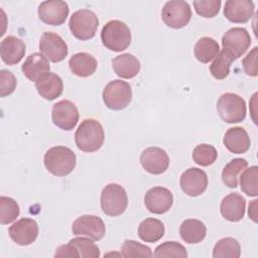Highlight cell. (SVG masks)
I'll return each mask as SVG.
<instances>
[{
	"label": "cell",
	"mask_w": 258,
	"mask_h": 258,
	"mask_svg": "<svg viewBox=\"0 0 258 258\" xmlns=\"http://www.w3.org/2000/svg\"><path fill=\"white\" fill-rule=\"evenodd\" d=\"M105 131L102 124L93 118L85 119L75 132L77 147L84 152L98 151L104 144Z\"/></svg>",
	"instance_id": "obj_1"
},
{
	"label": "cell",
	"mask_w": 258,
	"mask_h": 258,
	"mask_svg": "<svg viewBox=\"0 0 258 258\" xmlns=\"http://www.w3.org/2000/svg\"><path fill=\"white\" fill-rule=\"evenodd\" d=\"M43 163L45 168L51 174L66 176L75 169L77 157L71 148L66 146H54L45 152Z\"/></svg>",
	"instance_id": "obj_2"
},
{
	"label": "cell",
	"mask_w": 258,
	"mask_h": 258,
	"mask_svg": "<svg viewBox=\"0 0 258 258\" xmlns=\"http://www.w3.org/2000/svg\"><path fill=\"white\" fill-rule=\"evenodd\" d=\"M103 45L112 51H123L131 43V31L129 27L120 20L107 22L101 31Z\"/></svg>",
	"instance_id": "obj_3"
},
{
	"label": "cell",
	"mask_w": 258,
	"mask_h": 258,
	"mask_svg": "<svg viewBox=\"0 0 258 258\" xmlns=\"http://www.w3.org/2000/svg\"><path fill=\"white\" fill-rule=\"evenodd\" d=\"M100 205L103 213L107 216L117 217L122 215L128 206L125 188L118 183H108L101 192Z\"/></svg>",
	"instance_id": "obj_4"
},
{
	"label": "cell",
	"mask_w": 258,
	"mask_h": 258,
	"mask_svg": "<svg viewBox=\"0 0 258 258\" xmlns=\"http://www.w3.org/2000/svg\"><path fill=\"white\" fill-rule=\"evenodd\" d=\"M99 26L98 16L90 9H80L74 12L69 20L72 34L80 40H88L95 36Z\"/></svg>",
	"instance_id": "obj_5"
},
{
	"label": "cell",
	"mask_w": 258,
	"mask_h": 258,
	"mask_svg": "<svg viewBox=\"0 0 258 258\" xmlns=\"http://www.w3.org/2000/svg\"><path fill=\"white\" fill-rule=\"evenodd\" d=\"M217 111L223 121L230 124L239 123L246 117V103L235 93H225L218 99Z\"/></svg>",
	"instance_id": "obj_6"
},
{
	"label": "cell",
	"mask_w": 258,
	"mask_h": 258,
	"mask_svg": "<svg viewBox=\"0 0 258 258\" xmlns=\"http://www.w3.org/2000/svg\"><path fill=\"white\" fill-rule=\"evenodd\" d=\"M102 98L104 104L111 110L125 109L132 99L130 85L121 80H114L106 85L103 90Z\"/></svg>",
	"instance_id": "obj_7"
},
{
	"label": "cell",
	"mask_w": 258,
	"mask_h": 258,
	"mask_svg": "<svg viewBox=\"0 0 258 258\" xmlns=\"http://www.w3.org/2000/svg\"><path fill=\"white\" fill-rule=\"evenodd\" d=\"M223 51L233 60L242 56L251 45V37L247 29L233 27L225 32L222 37Z\"/></svg>",
	"instance_id": "obj_8"
},
{
	"label": "cell",
	"mask_w": 258,
	"mask_h": 258,
	"mask_svg": "<svg viewBox=\"0 0 258 258\" xmlns=\"http://www.w3.org/2000/svg\"><path fill=\"white\" fill-rule=\"evenodd\" d=\"M161 18L168 27L179 29L188 24L191 18V9L185 1H168L161 10Z\"/></svg>",
	"instance_id": "obj_9"
},
{
	"label": "cell",
	"mask_w": 258,
	"mask_h": 258,
	"mask_svg": "<svg viewBox=\"0 0 258 258\" xmlns=\"http://www.w3.org/2000/svg\"><path fill=\"white\" fill-rule=\"evenodd\" d=\"M40 52L50 61L59 62L66 58L69 49L67 42L60 35L54 32L45 31L39 39Z\"/></svg>",
	"instance_id": "obj_10"
},
{
	"label": "cell",
	"mask_w": 258,
	"mask_h": 258,
	"mask_svg": "<svg viewBox=\"0 0 258 258\" xmlns=\"http://www.w3.org/2000/svg\"><path fill=\"white\" fill-rule=\"evenodd\" d=\"M79 117L80 115L77 106L70 100L58 101L52 106V122L62 130H73L79 121Z\"/></svg>",
	"instance_id": "obj_11"
},
{
	"label": "cell",
	"mask_w": 258,
	"mask_h": 258,
	"mask_svg": "<svg viewBox=\"0 0 258 258\" xmlns=\"http://www.w3.org/2000/svg\"><path fill=\"white\" fill-rule=\"evenodd\" d=\"M72 232L76 236H86L92 240L99 241L105 236L106 227L100 217L84 215L73 222Z\"/></svg>",
	"instance_id": "obj_12"
},
{
	"label": "cell",
	"mask_w": 258,
	"mask_h": 258,
	"mask_svg": "<svg viewBox=\"0 0 258 258\" xmlns=\"http://www.w3.org/2000/svg\"><path fill=\"white\" fill-rule=\"evenodd\" d=\"M70 8L67 2L60 0L43 1L38 5L39 19L48 25H61L69 16Z\"/></svg>",
	"instance_id": "obj_13"
},
{
	"label": "cell",
	"mask_w": 258,
	"mask_h": 258,
	"mask_svg": "<svg viewBox=\"0 0 258 258\" xmlns=\"http://www.w3.org/2000/svg\"><path fill=\"white\" fill-rule=\"evenodd\" d=\"M38 232L36 221L30 218H22L13 223L8 229V234L12 241L20 246L32 244L36 240Z\"/></svg>",
	"instance_id": "obj_14"
},
{
	"label": "cell",
	"mask_w": 258,
	"mask_h": 258,
	"mask_svg": "<svg viewBox=\"0 0 258 258\" xmlns=\"http://www.w3.org/2000/svg\"><path fill=\"white\" fill-rule=\"evenodd\" d=\"M207 173L198 167H190L182 172L179 184L182 191L189 197H198L204 194L208 187Z\"/></svg>",
	"instance_id": "obj_15"
},
{
	"label": "cell",
	"mask_w": 258,
	"mask_h": 258,
	"mask_svg": "<svg viewBox=\"0 0 258 258\" xmlns=\"http://www.w3.org/2000/svg\"><path fill=\"white\" fill-rule=\"evenodd\" d=\"M144 204L150 213L161 215L168 212L172 207L173 196L166 187L154 186L146 191Z\"/></svg>",
	"instance_id": "obj_16"
},
{
	"label": "cell",
	"mask_w": 258,
	"mask_h": 258,
	"mask_svg": "<svg viewBox=\"0 0 258 258\" xmlns=\"http://www.w3.org/2000/svg\"><path fill=\"white\" fill-rule=\"evenodd\" d=\"M140 163L147 172L151 174H161L169 166V156L164 149L152 146L142 151Z\"/></svg>",
	"instance_id": "obj_17"
},
{
	"label": "cell",
	"mask_w": 258,
	"mask_h": 258,
	"mask_svg": "<svg viewBox=\"0 0 258 258\" xmlns=\"http://www.w3.org/2000/svg\"><path fill=\"white\" fill-rule=\"evenodd\" d=\"M254 9L251 0H228L225 3L224 15L233 23H246L251 19Z\"/></svg>",
	"instance_id": "obj_18"
},
{
	"label": "cell",
	"mask_w": 258,
	"mask_h": 258,
	"mask_svg": "<svg viewBox=\"0 0 258 258\" xmlns=\"http://www.w3.org/2000/svg\"><path fill=\"white\" fill-rule=\"evenodd\" d=\"M246 200L238 192H231L226 196L220 205L222 216L230 222H239L244 218Z\"/></svg>",
	"instance_id": "obj_19"
},
{
	"label": "cell",
	"mask_w": 258,
	"mask_h": 258,
	"mask_svg": "<svg viewBox=\"0 0 258 258\" xmlns=\"http://www.w3.org/2000/svg\"><path fill=\"white\" fill-rule=\"evenodd\" d=\"M0 54L6 64H16L25 54V43L16 36L8 35L0 43Z\"/></svg>",
	"instance_id": "obj_20"
},
{
	"label": "cell",
	"mask_w": 258,
	"mask_h": 258,
	"mask_svg": "<svg viewBox=\"0 0 258 258\" xmlns=\"http://www.w3.org/2000/svg\"><path fill=\"white\" fill-rule=\"evenodd\" d=\"M223 143L230 152L234 154H242L250 148L251 140L244 128L232 127L226 131Z\"/></svg>",
	"instance_id": "obj_21"
},
{
	"label": "cell",
	"mask_w": 258,
	"mask_h": 258,
	"mask_svg": "<svg viewBox=\"0 0 258 258\" xmlns=\"http://www.w3.org/2000/svg\"><path fill=\"white\" fill-rule=\"evenodd\" d=\"M37 93L45 100L52 101L59 97L63 90L61 78L54 73H47L35 82Z\"/></svg>",
	"instance_id": "obj_22"
},
{
	"label": "cell",
	"mask_w": 258,
	"mask_h": 258,
	"mask_svg": "<svg viewBox=\"0 0 258 258\" xmlns=\"http://www.w3.org/2000/svg\"><path fill=\"white\" fill-rule=\"evenodd\" d=\"M23 75L31 82H36L43 75L49 73L48 59L40 52L29 54L21 67Z\"/></svg>",
	"instance_id": "obj_23"
},
{
	"label": "cell",
	"mask_w": 258,
	"mask_h": 258,
	"mask_svg": "<svg viewBox=\"0 0 258 258\" xmlns=\"http://www.w3.org/2000/svg\"><path fill=\"white\" fill-rule=\"evenodd\" d=\"M69 67L74 75L80 78H88L96 72L98 62L92 54L78 52L72 55L69 59Z\"/></svg>",
	"instance_id": "obj_24"
},
{
	"label": "cell",
	"mask_w": 258,
	"mask_h": 258,
	"mask_svg": "<svg viewBox=\"0 0 258 258\" xmlns=\"http://www.w3.org/2000/svg\"><path fill=\"white\" fill-rule=\"evenodd\" d=\"M112 67L115 74L122 79H132L140 71L139 59L131 53H123L112 59Z\"/></svg>",
	"instance_id": "obj_25"
},
{
	"label": "cell",
	"mask_w": 258,
	"mask_h": 258,
	"mask_svg": "<svg viewBox=\"0 0 258 258\" xmlns=\"http://www.w3.org/2000/svg\"><path fill=\"white\" fill-rule=\"evenodd\" d=\"M179 235L187 244H197L202 242L207 235L206 225L197 219L184 220L179 227Z\"/></svg>",
	"instance_id": "obj_26"
},
{
	"label": "cell",
	"mask_w": 258,
	"mask_h": 258,
	"mask_svg": "<svg viewBox=\"0 0 258 258\" xmlns=\"http://www.w3.org/2000/svg\"><path fill=\"white\" fill-rule=\"evenodd\" d=\"M165 229L161 221L154 218L143 220L138 227L139 238L147 243H154L160 240L164 235Z\"/></svg>",
	"instance_id": "obj_27"
},
{
	"label": "cell",
	"mask_w": 258,
	"mask_h": 258,
	"mask_svg": "<svg viewBox=\"0 0 258 258\" xmlns=\"http://www.w3.org/2000/svg\"><path fill=\"white\" fill-rule=\"evenodd\" d=\"M194 52L199 61L208 63L218 55L220 52V45L214 38L204 36L197 41Z\"/></svg>",
	"instance_id": "obj_28"
},
{
	"label": "cell",
	"mask_w": 258,
	"mask_h": 258,
	"mask_svg": "<svg viewBox=\"0 0 258 258\" xmlns=\"http://www.w3.org/2000/svg\"><path fill=\"white\" fill-rule=\"evenodd\" d=\"M248 161L244 158H234L227 163L222 170V180L225 185L235 188L238 185L239 177L242 171L247 168Z\"/></svg>",
	"instance_id": "obj_29"
},
{
	"label": "cell",
	"mask_w": 258,
	"mask_h": 258,
	"mask_svg": "<svg viewBox=\"0 0 258 258\" xmlns=\"http://www.w3.org/2000/svg\"><path fill=\"white\" fill-rule=\"evenodd\" d=\"M241 255V247L239 242L232 237L220 239L214 246V258H239Z\"/></svg>",
	"instance_id": "obj_30"
},
{
	"label": "cell",
	"mask_w": 258,
	"mask_h": 258,
	"mask_svg": "<svg viewBox=\"0 0 258 258\" xmlns=\"http://www.w3.org/2000/svg\"><path fill=\"white\" fill-rule=\"evenodd\" d=\"M240 185L244 194L249 197L258 196V167L253 165L245 168L240 174Z\"/></svg>",
	"instance_id": "obj_31"
},
{
	"label": "cell",
	"mask_w": 258,
	"mask_h": 258,
	"mask_svg": "<svg viewBox=\"0 0 258 258\" xmlns=\"http://www.w3.org/2000/svg\"><path fill=\"white\" fill-rule=\"evenodd\" d=\"M20 209L17 202L9 197H0V223L7 225L16 220Z\"/></svg>",
	"instance_id": "obj_32"
},
{
	"label": "cell",
	"mask_w": 258,
	"mask_h": 258,
	"mask_svg": "<svg viewBox=\"0 0 258 258\" xmlns=\"http://www.w3.org/2000/svg\"><path fill=\"white\" fill-rule=\"evenodd\" d=\"M81 258H99L101 256L99 247L89 238L76 237L70 240Z\"/></svg>",
	"instance_id": "obj_33"
},
{
	"label": "cell",
	"mask_w": 258,
	"mask_h": 258,
	"mask_svg": "<svg viewBox=\"0 0 258 258\" xmlns=\"http://www.w3.org/2000/svg\"><path fill=\"white\" fill-rule=\"evenodd\" d=\"M153 256L156 258H168V257H180L185 258L187 256L186 249L183 245L175 241H166L155 248Z\"/></svg>",
	"instance_id": "obj_34"
},
{
	"label": "cell",
	"mask_w": 258,
	"mask_h": 258,
	"mask_svg": "<svg viewBox=\"0 0 258 258\" xmlns=\"http://www.w3.org/2000/svg\"><path fill=\"white\" fill-rule=\"evenodd\" d=\"M234 60L223 50L218 53L215 60L210 64V73L216 80H224L230 73L231 63Z\"/></svg>",
	"instance_id": "obj_35"
},
{
	"label": "cell",
	"mask_w": 258,
	"mask_h": 258,
	"mask_svg": "<svg viewBox=\"0 0 258 258\" xmlns=\"http://www.w3.org/2000/svg\"><path fill=\"white\" fill-rule=\"evenodd\" d=\"M217 157L218 152L211 144H199L192 151L194 161L201 166H209L213 164Z\"/></svg>",
	"instance_id": "obj_36"
},
{
	"label": "cell",
	"mask_w": 258,
	"mask_h": 258,
	"mask_svg": "<svg viewBox=\"0 0 258 258\" xmlns=\"http://www.w3.org/2000/svg\"><path fill=\"white\" fill-rule=\"evenodd\" d=\"M121 252H122V256L127 258L153 256V253L148 246L138 243L134 240H125L121 246Z\"/></svg>",
	"instance_id": "obj_37"
},
{
	"label": "cell",
	"mask_w": 258,
	"mask_h": 258,
	"mask_svg": "<svg viewBox=\"0 0 258 258\" xmlns=\"http://www.w3.org/2000/svg\"><path fill=\"white\" fill-rule=\"evenodd\" d=\"M221 0H200L194 1V7L196 12L205 18H213L219 12L221 8Z\"/></svg>",
	"instance_id": "obj_38"
},
{
	"label": "cell",
	"mask_w": 258,
	"mask_h": 258,
	"mask_svg": "<svg viewBox=\"0 0 258 258\" xmlns=\"http://www.w3.org/2000/svg\"><path fill=\"white\" fill-rule=\"evenodd\" d=\"M17 85L14 75L7 70L0 71V97L4 98L11 95Z\"/></svg>",
	"instance_id": "obj_39"
},
{
	"label": "cell",
	"mask_w": 258,
	"mask_h": 258,
	"mask_svg": "<svg viewBox=\"0 0 258 258\" xmlns=\"http://www.w3.org/2000/svg\"><path fill=\"white\" fill-rule=\"evenodd\" d=\"M257 56H258V47L255 46L250 52L247 53V55L242 60L244 72L246 73V75L250 77H256L258 75Z\"/></svg>",
	"instance_id": "obj_40"
},
{
	"label": "cell",
	"mask_w": 258,
	"mask_h": 258,
	"mask_svg": "<svg viewBox=\"0 0 258 258\" xmlns=\"http://www.w3.org/2000/svg\"><path fill=\"white\" fill-rule=\"evenodd\" d=\"M54 257H79V255L74 245L69 242L68 244L60 245L55 250Z\"/></svg>",
	"instance_id": "obj_41"
},
{
	"label": "cell",
	"mask_w": 258,
	"mask_h": 258,
	"mask_svg": "<svg viewBox=\"0 0 258 258\" xmlns=\"http://www.w3.org/2000/svg\"><path fill=\"white\" fill-rule=\"evenodd\" d=\"M257 202H258L257 200L252 201L249 204V210H248V215L254 223H257Z\"/></svg>",
	"instance_id": "obj_42"
}]
</instances>
